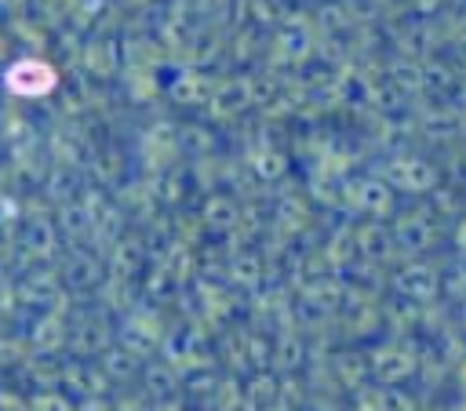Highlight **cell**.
<instances>
[{"label": "cell", "mask_w": 466, "mask_h": 411, "mask_svg": "<svg viewBox=\"0 0 466 411\" xmlns=\"http://www.w3.org/2000/svg\"><path fill=\"white\" fill-rule=\"evenodd\" d=\"M58 84V73L55 65L40 62V58H18L7 65L4 73V87L18 98H36V95H47L51 87Z\"/></svg>", "instance_id": "obj_1"}]
</instances>
